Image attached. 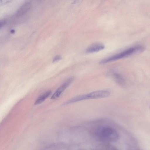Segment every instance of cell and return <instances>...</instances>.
<instances>
[{
	"label": "cell",
	"instance_id": "obj_1",
	"mask_svg": "<svg viewBox=\"0 0 150 150\" xmlns=\"http://www.w3.org/2000/svg\"><path fill=\"white\" fill-rule=\"evenodd\" d=\"M92 136L95 139L104 143H109L117 141L119 135L116 130L108 126H100L91 131Z\"/></svg>",
	"mask_w": 150,
	"mask_h": 150
},
{
	"label": "cell",
	"instance_id": "obj_2",
	"mask_svg": "<svg viewBox=\"0 0 150 150\" xmlns=\"http://www.w3.org/2000/svg\"><path fill=\"white\" fill-rule=\"evenodd\" d=\"M144 48L141 45H137L129 48L122 52L113 56L104 59L99 62L100 64H103L115 61L132 55L143 52Z\"/></svg>",
	"mask_w": 150,
	"mask_h": 150
},
{
	"label": "cell",
	"instance_id": "obj_3",
	"mask_svg": "<svg viewBox=\"0 0 150 150\" xmlns=\"http://www.w3.org/2000/svg\"><path fill=\"white\" fill-rule=\"evenodd\" d=\"M110 94L109 91L105 90L94 91L87 94L81 95L73 97L64 103V105H67L85 100L106 98L109 96Z\"/></svg>",
	"mask_w": 150,
	"mask_h": 150
},
{
	"label": "cell",
	"instance_id": "obj_4",
	"mask_svg": "<svg viewBox=\"0 0 150 150\" xmlns=\"http://www.w3.org/2000/svg\"><path fill=\"white\" fill-rule=\"evenodd\" d=\"M74 78L71 77L63 83L56 91L51 98L52 99H55L58 98L62 93L70 85L71 83Z\"/></svg>",
	"mask_w": 150,
	"mask_h": 150
},
{
	"label": "cell",
	"instance_id": "obj_5",
	"mask_svg": "<svg viewBox=\"0 0 150 150\" xmlns=\"http://www.w3.org/2000/svg\"><path fill=\"white\" fill-rule=\"evenodd\" d=\"M104 48V45L103 44L100 43H95L88 47L86 52L88 53L96 52L103 49Z\"/></svg>",
	"mask_w": 150,
	"mask_h": 150
},
{
	"label": "cell",
	"instance_id": "obj_6",
	"mask_svg": "<svg viewBox=\"0 0 150 150\" xmlns=\"http://www.w3.org/2000/svg\"><path fill=\"white\" fill-rule=\"evenodd\" d=\"M110 76L119 84L123 86L125 83V81L122 76L120 74L115 72L111 71L110 73Z\"/></svg>",
	"mask_w": 150,
	"mask_h": 150
},
{
	"label": "cell",
	"instance_id": "obj_7",
	"mask_svg": "<svg viewBox=\"0 0 150 150\" xmlns=\"http://www.w3.org/2000/svg\"><path fill=\"white\" fill-rule=\"evenodd\" d=\"M51 91H48L40 96L35 100V105L39 104L47 99L51 94Z\"/></svg>",
	"mask_w": 150,
	"mask_h": 150
},
{
	"label": "cell",
	"instance_id": "obj_8",
	"mask_svg": "<svg viewBox=\"0 0 150 150\" xmlns=\"http://www.w3.org/2000/svg\"><path fill=\"white\" fill-rule=\"evenodd\" d=\"M30 3L27 2L24 4L18 10L17 14L18 16H20L24 14L30 8Z\"/></svg>",
	"mask_w": 150,
	"mask_h": 150
},
{
	"label": "cell",
	"instance_id": "obj_9",
	"mask_svg": "<svg viewBox=\"0 0 150 150\" xmlns=\"http://www.w3.org/2000/svg\"><path fill=\"white\" fill-rule=\"evenodd\" d=\"M104 144H100L97 146V149L100 150H116L117 149L114 146L105 143Z\"/></svg>",
	"mask_w": 150,
	"mask_h": 150
},
{
	"label": "cell",
	"instance_id": "obj_10",
	"mask_svg": "<svg viewBox=\"0 0 150 150\" xmlns=\"http://www.w3.org/2000/svg\"><path fill=\"white\" fill-rule=\"evenodd\" d=\"M12 0H0V5H4L11 2Z\"/></svg>",
	"mask_w": 150,
	"mask_h": 150
},
{
	"label": "cell",
	"instance_id": "obj_11",
	"mask_svg": "<svg viewBox=\"0 0 150 150\" xmlns=\"http://www.w3.org/2000/svg\"><path fill=\"white\" fill-rule=\"evenodd\" d=\"M62 58V57L60 56L57 55L55 56L53 59V62H56L60 59Z\"/></svg>",
	"mask_w": 150,
	"mask_h": 150
}]
</instances>
